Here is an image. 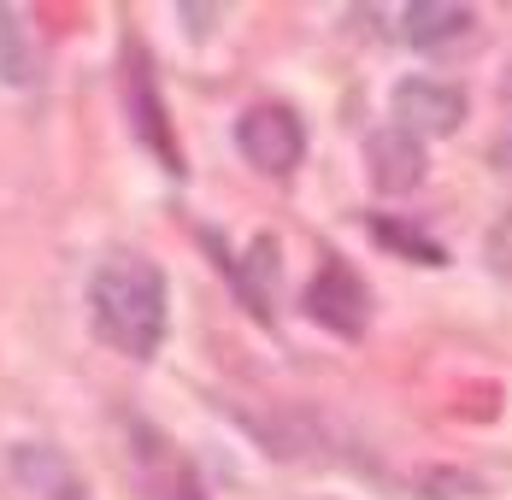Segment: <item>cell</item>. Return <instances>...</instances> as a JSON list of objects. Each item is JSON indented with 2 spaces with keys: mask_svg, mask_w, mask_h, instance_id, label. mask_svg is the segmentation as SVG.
Listing matches in <instances>:
<instances>
[{
  "mask_svg": "<svg viewBox=\"0 0 512 500\" xmlns=\"http://www.w3.org/2000/svg\"><path fill=\"white\" fill-rule=\"evenodd\" d=\"M89 312L106 348L130 359H154L165 342V277L142 253H112L95 283H89Z\"/></svg>",
  "mask_w": 512,
  "mask_h": 500,
  "instance_id": "1",
  "label": "cell"
},
{
  "mask_svg": "<svg viewBox=\"0 0 512 500\" xmlns=\"http://www.w3.org/2000/svg\"><path fill=\"white\" fill-rule=\"evenodd\" d=\"M236 148H242V159L254 171L289 177L301 165V153H307V136H301V124H295L289 106H248L242 124H236Z\"/></svg>",
  "mask_w": 512,
  "mask_h": 500,
  "instance_id": "2",
  "label": "cell"
},
{
  "mask_svg": "<svg viewBox=\"0 0 512 500\" xmlns=\"http://www.w3.org/2000/svg\"><path fill=\"white\" fill-rule=\"evenodd\" d=\"M307 312L324 324V330H336V336H365V324H371V289L359 283L354 265H342V259H324L318 265V277L307 283Z\"/></svg>",
  "mask_w": 512,
  "mask_h": 500,
  "instance_id": "3",
  "label": "cell"
},
{
  "mask_svg": "<svg viewBox=\"0 0 512 500\" xmlns=\"http://www.w3.org/2000/svg\"><path fill=\"white\" fill-rule=\"evenodd\" d=\"M389 124H401L407 136H454L465 118V95L460 89H448V83H430V77H407V83H395V95H389Z\"/></svg>",
  "mask_w": 512,
  "mask_h": 500,
  "instance_id": "4",
  "label": "cell"
},
{
  "mask_svg": "<svg viewBox=\"0 0 512 500\" xmlns=\"http://www.w3.org/2000/svg\"><path fill=\"white\" fill-rule=\"evenodd\" d=\"M365 165H371V183L383 195H412L424 183V142L407 136L401 124H377L365 136Z\"/></svg>",
  "mask_w": 512,
  "mask_h": 500,
  "instance_id": "5",
  "label": "cell"
},
{
  "mask_svg": "<svg viewBox=\"0 0 512 500\" xmlns=\"http://www.w3.org/2000/svg\"><path fill=\"white\" fill-rule=\"evenodd\" d=\"M12 477H18L36 500H89L83 477H77V465H71L59 448H42V442L12 448Z\"/></svg>",
  "mask_w": 512,
  "mask_h": 500,
  "instance_id": "6",
  "label": "cell"
},
{
  "mask_svg": "<svg viewBox=\"0 0 512 500\" xmlns=\"http://www.w3.org/2000/svg\"><path fill=\"white\" fill-rule=\"evenodd\" d=\"M401 36H407L412 48H448V42H465L471 36V24H477V12L460 6V0H412L407 12H401Z\"/></svg>",
  "mask_w": 512,
  "mask_h": 500,
  "instance_id": "7",
  "label": "cell"
},
{
  "mask_svg": "<svg viewBox=\"0 0 512 500\" xmlns=\"http://www.w3.org/2000/svg\"><path fill=\"white\" fill-rule=\"evenodd\" d=\"M124 100H130V118H136V136L148 142V148L177 171L183 159H177V142H171V130H165V106H159L154 83H148V59L142 53H130V83H124Z\"/></svg>",
  "mask_w": 512,
  "mask_h": 500,
  "instance_id": "8",
  "label": "cell"
},
{
  "mask_svg": "<svg viewBox=\"0 0 512 500\" xmlns=\"http://www.w3.org/2000/svg\"><path fill=\"white\" fill-rule=\"evenodd\" d=\"M0 83H12V89L36 83V48H30L24 18L12 6H0Z\"/></svg>",
  "mask_w": 512,
  "mask_h": 500,
  "instance_id": "9",
  "label": "cell"
},
{
  "mask_svg": "<svg viewBox=\"0 0 512 500\" xmlns=\"http://www.w3.org/2000/svg\"><path fill=\"white\" fill-rule=\"evenodd\" d=\"M271 265H277V248H271V242L259 236L254 253H248V277H254V283H248V300H254L259 312H271V295H265V277H277Z\"/></svg>",
  "mask_w": 512,
  "mask_h": 500,
  "instance_id": "10",
  "label": "cell"
},
{
  "mask_svg": "<svg viewBox=\"0 0 512 500\" xmlns=\"http://www.w3.org/2000/svg\"><path fill=\"white\" fill-rule=\"evenodd\" d=\"M377 236H383L389 248H401V253H418L424 265H442V248H436V242H424V236H412V230H395L389 218H377Z\"/></svg>",
  "mask_w": 512,
  "mask_h": 500,
  "instance_id": "11",
  "label": "cell"
},
{
  "mask_svg": "<svg viewBox=\"0 0 512 500\" xmlns=\"http://www.w3.org/2000/svg\"><path fill=\"white\" fill-rule=\"evenodd\" d=\"M489 253H495V265H501V271H512V218L501 224V230H495V242H489Z\"/></svg>",
  "mask_w": 512,
  "mask_h": 500,
  "instance_id": "12",
  "label": "cell"
},
{
  "mask_svg": "<svg viewBox=\"0 0 512 500\" xmlns=\"http://www.w3.org/2000/svg\"><path fill=\"white\" fill-rule=\"evenodd\" d=\"M177 18H183V24H195V36H206L201 24H212V18H218V6H177Z\"/></svg>",
  "mask_w": 512,
  "mask_h": 500,
  "instance_id": "13",
  "label": "cell"
},
{
  "mask_svg": "<svg viewBox=\"0 0 512 500\" xmlns=\"http://www.w3.org/2000/svg\"><path fill=\"white\" fill-rule=\"evenodd\" d=\"M165 500H201V489L189 477H177V489H165Z\"/></svg>",
  "mask_w": 512,
  "mask_h": 500,
  "instance_id": "14",
  "label": "cell"
},
{
  "mask_svg": "<svg viewBox=\"0 0 512 500\" xmlns=\"http://www.w3.org/2000/svg\"><path fill=\"white\" fill-rule=\"evenodd\" d=\"M501 159H507V165H512V136H507V142H501Z\"/></svg>",
  "mask_w": 512,
  "mask_h": 500,
  "instance_id": "15",
  "label": "cell"
}]
</instances>
